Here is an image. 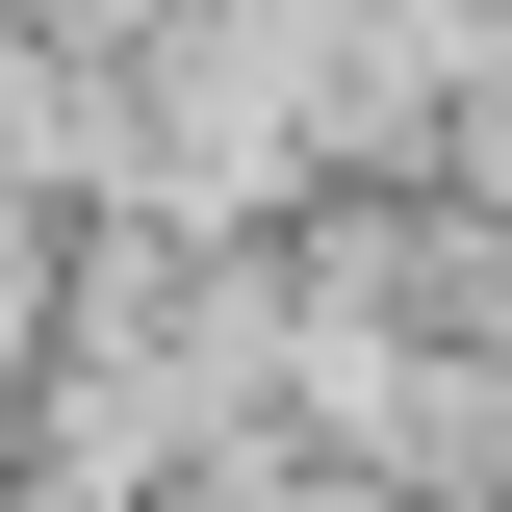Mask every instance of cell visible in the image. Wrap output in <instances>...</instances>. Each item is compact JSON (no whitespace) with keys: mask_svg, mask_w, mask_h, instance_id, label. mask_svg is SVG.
<instances>
[{"mask_svg":"<svg viewBox=\"0 0 512 512\" xmlns=\"http://www.w3.org/2000/svg\"><path fill=\"white\" fill-rule=\"evenodd\" d=\"M26 359H52V205L0 180V384H26Z\"/></svg>","mask_w":512,"mask_h":512,"instance_id":"obj_1","label":"cell"}]
</instances>
